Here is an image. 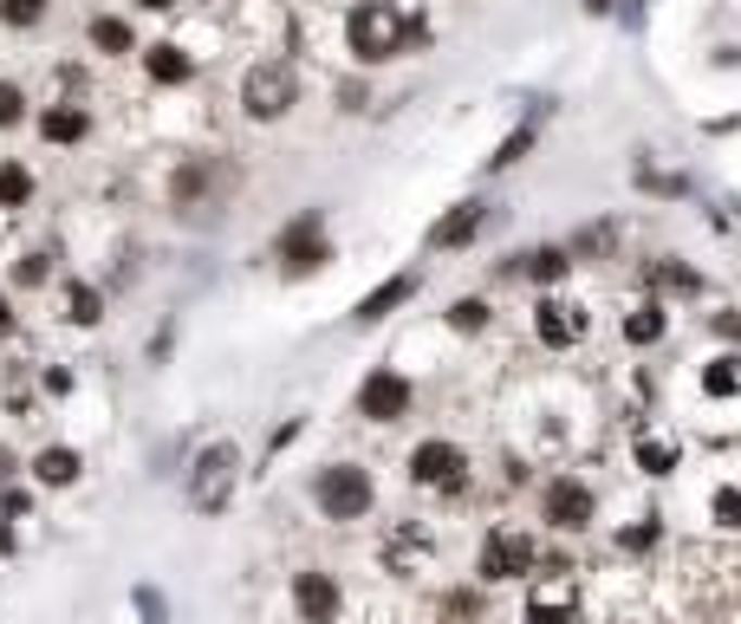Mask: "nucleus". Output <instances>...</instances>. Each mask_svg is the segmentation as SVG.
Segmentation results:
<instances>
[{
  "label": "nucleus",
  "mask_w": 741,
  "mask_h": 624,
  "mask_svg": "<svg viewBox=\"0 0 741 624\" xmlns=\"http://www.w3.org/2000/svg\"><path fill=\"white\" fill-rule=\"evenodd\" d=\"M13 280H20V286H39V280H46V254H26V260L13 267Z\"/></svg>",
  "instance_id": "nucleus-33"
},
{
  "label": "nucleus",
  "mask_w": 741,
  "mask_h": 624,
  "mask_svg": "<svg viewBox=\"0 0 741 624\" xmlns=\"http://www.w3.org/2000/svg\"><path fill=\"white\" fill-rule=\"evenodd\" d=\"M488 221H501V208H488V202H456V208L430 228V247H469Z\"/></svg>",
  "instance_id": "nucleus-10"
},
{
  "label": "nucleus",
  "mask_w": 741,
  "mask_h": 624,
  "mask_svg": "<svg viewBox=\"0 0 741 624\" xmlns=\"http://www.w3.org/2000/svg\"><path fill=\"white\" fill-rule=\"evenodd\" d=\"M91 46H98V52H130V26L98 13V20H91Z\"/></svg>",
  "instance_id": "nucleus-23"
},
{
  "label": "nucleus",
  "mask_w": 741,
  "mask_h": 624,
  "mask_svg": "<svg viewBox=\"0 0 741 624\" xmlns=\"http://www.w3.org/2000/svg\"><path fill=\"white\" fill-rule=\"evenodd\" d=\"M521 267H527V280H540V286H553V280H566V267H573V254H566V247H534V254H521Z\"/></svg>",
  "instance_id": "nucleus-18"
},
{
  "label": "nucleus",
  "mask_w": 741,
  "mask_h": 624,
  "mask_svg": "<svg viewBox=\"0 0 741 624\" xmlns=\"http://www.w3.org/2000/svg\"><path fill=\"white\" fill-rule=\"evenodd\" d=\"M625 339H631V345H657V339H664V306H657V300H644V306L625 319Z\"/></svg>",
  "instance_id": "nucleus-20"
},
{
  "label": "nucleus",
  "mask_w": 741,
  "mask_h": 624,
  "mask_svg": "<svg viewBox=\"0 0 741 624\" xmlns=\"http://www.w3.org/2000/svg\"><path fill=\"white\" fill-rule=\"evenodd\" d=\"M143 65H150L156 85H182V78H189V52H182V46H150Z\"/></svg>",
  "instance_id": "nucleus-19"
},
{
  "label": "nucleus",
  "mask_w": 741,
  "mask_h": 624,
  "mask_svg": "<svg viewBox=\"0 0 741 624\" xmlns=\"http://www.w3.org/2000/svg\"><path fill=\"white\" fill-rule=\"evenodd\" d=\"M46 13V0H0V20H13V26H33Z\"/></svg>",
  "instance_id": "nucleus-30"
},
{
  "label": "nucleus",
  "mask_w": 741,
  "mask_h": 624,
  "mask_svg": "<svg viewBox=\"0 0 741 624\" xmlns=\"http://www.w3.org/2000/svg\"><path fill=\"white\" fill-rule=\"evenodd\" d=\"M404 410H410V378H397V371H371L365 391H358V417H371V423H397Z\"/></svg>",
  "instance_id": "nucleus-8"
},
{
  "label": "nucleus",
  "mask_w": 741,
  "mask_h": 624,
  "mask_svg": "<svg viewBox=\"0 0 741 624\" xmlns=\"http://www.w3.org/2000/svg\"><path fill=\"white\" fill-rule=\"evenodd\" d=\"M39 130H46V143H78V137L91 130V117H85L78 104H59V111L39 117Z\"/></svg>",
  "instance_id": "nucleus-17"
},
{
  "label": "nucleus",
  "mask_w": 741,
  "mask_h": 624,
  "mask_svg": "<svg viewBox=\"0 0 741 624\" xmlns=\"http://www.w3.org/2000/svg\"><path fill=\"white\" fill-rule=\"evenodd\" d=\"M638 462H644L651 475H670V462H677V449H670V443H651V436H644V443H638Z\"/></svg>",
  "instance_id": "nucleus-29"
},
{
  "label": "nucleus",
  "mask_w": 741,
  "mask_h": 624,
  "mask_svg": "<svg viewBox=\"0 0 741 624\" xmlns=\"http://www.w3.org/2000/svg\"><path fill=\"white\" fill-rule=\"evenodd\" d=\"M26 195H33V176L20 163H0V208H20Z\"/></svg>",
  "instance_id": "nucleus-24"
},
{
  "label": "nucleus",
  "mask_w": 741,
  "mask_h": 624,
  "mask_svg": "<svg viewBox=\"0 0 741 624\" xmlns=\"http://www.w3.org/2000/svg\"><path fill=\"white\" fill-rule=\"evenodd\" d=\"M703 391H710V397H736V391H741V358H716V365H703Z\"/></svg>",
  "instance_id": "nucleus-21"
},
{
  "label": "nucleus",
  "mask_w": 741,
  "mask_h": 624,
  "mask_svg": "<svg viewBox=\"0 0 741 624\" xmlns=\"http://www.w3.org/2000/svg\"><path fill=\"white\" fill-rule=\"evenodd\" d=\"M638 182H644V189H657V195H683V176H657V169H644Z\"/></svg>",
  "instance_id": "nucleus-34"
},
{
  "label": "nucleus",
  "mask_w": 741,
  "mask_h": 624,
  "mask_svg": "<svg viewBox=\"0 0 741 624\" xmlns=\"http://www.w3.org/2000/svg\"><path fill=\"white\" fill-rule=\"evenodd\" d=\"M710 332H723V339H741V313H729V306H723V313H710Z\"/></svg>",
  "instance_id": "nucleus-36"
},
{
  "label": "nucleus",
  "mask_w": 741,
  "mask_h": 624,
  "mask_svg": "<svg viewBox=\"0 0 741 624\" xmlns=\"http://www.w3.org/2000/svg\"><path fill=\"white\" fill-rule=\"evenodd\" d=\"M521 573H534V540L527 534H488L482 540V580L495 586V580H521Z\"/></svg>",
  "instance_id": "nucleus-9"
},
{
  "label": "nucleus",
  "mask_w": 741,
  "mask_h": 624,
  "mask_svg": "<svg viewBox=\"0 0 741 624\" xmlns=\"http://www.w3.org/2000/svg\"><path fill=\"white\" fill-rule=\"evenodd\" d=\"M527 624H579V606H573V586H540L534 599H527Z\"/></svg>",
  "instance_id": "nucleus-14"
},
{
  "label": "nucleus",
  "mask_w": 741,
  "mask_h": 624,
  "mask_svg": "<svg viewBox=\"0 0 741 624\" xmlns=\"http://www.w3.org/2000/svg\"><path fill=\"white\" fill-rule=\"evenodd\" d=\"M605 7H612V0H586V13H605Z\"/></svg>",
  "instance_id": "nucleus-39"
},
{
  "label": "nucleus",
  "mask_w": 741,
  "mask_h": 624,
  "mask_svg": "<svg viewBox=\"0 0 741 624\" xmlns=\"http://www.w3.org/2000/svg\"><path fill=\"white\" fill-rule=\"evenodd\" d=\"M449 326H456V332H482V326H488V300H456V306H449Z\"/></svg>",
  "instance_id": "nucleus-26"
},
{
  "label": "nucleus",
  "mask_w": 741,
  "mask_h": 624,
  "mask_svg": "<svg viewBox=\"0 0 741 624\" xmlns=\"http://www.w3.org/2000/svg\"><path fill=\"white\" fill-rule=\"evenodd\" d=\"M534 332H540L547 345H573V339L586 332V319H579V306H566V300H540V313H534Z\"/></svg>",
  "instance_id": "nucleus-12"
},
{
  "label": "nucleus",
  "mask_w": 741,
  "mask_h": 624,
  "mask_svg": "<svg viewBox=\"0 0 741 624\" xmlns=\"http://www.w3.org/2000/svg\"><path fill=\"white\" fill-rule=\"evenodd\" d=\"M410 293H417V273H397V280H384V286H371V293L358 300V313H352V319H365V326H371V319H384L391 306H404Z\"/></svg>",
  "instance_id": "nucleus-13"
},
{
  "label": "nucleus",
  "mask_w": 741,
  "mask_h": 624,
  "mask_svg": "<svg viewBox=\"0 0 741 624\" xmlns=\"http://www.w3.org/2000/svg\"><path fill=\"white\" fill-rule=\"evenodd\" d=\"M0 332H13V313H7V300H0Z\"/></svg>",
  "instance_id": "nucleus-38"
},
{
  "label": "nucleus",
  "mask_w": 741,
  "mask_h": 624,
  "mask_svg": "<svg viewBox=\"0 0 741 624\" xmlns=\"http://www.w3.org/2000/svg\"><path fill=\"white\" fill-rule=\"evenodd\" d=\"M293 98H299V78H293V65H280V59H267V65H254V72L241 78V111H247L254 124L286 117Z\"/></svg>",
  "instance_id": "nucleus-4"
},
{
  "label": "nucleus",
  "mask_w": 741,
  "mask_h": 624,
  "mask_svg": "<svg viewBox=\"0 0 741 624\" xmlns=\"http://www.w3.org/2000/svg\"><path fill=\"white\" fill-rule=\"evenodd\" d=\"M651 286H670V293H697L703 280H697L683 260H651Z\"/></svg>",
  "instance_id": "nucleus-22"
},
{
  "label": "nucleus",
  "mask_w": 741,
  "mask_h": 624,
  "mask_svg": "<svg viewBox=\"0 0 741 624\" xmlns=\"http://www.w3.org/2000/svg\"><path fill=\"white\" fill-rule=\"evenodd\" d=\"M332 260V241H325V221L306 208L299 221H286V234H280V267H286V280H306V273H319Z\"/></svg>",
  "instance_id": "nucleus-5"
},
{
  "label": "nucleus",
  "mask_w": 741,
  "mask_h": 624,
  "mask_svg": "<svg viewBox=\"0 0 741 624\" xmlns=\"http://www.w3.org/2000/svg\"><path fill=\"white\" fill-rule=\"evenodd\" d=\"M612 241H618V228H579L566 254H612Z\"/></svg>",
  "instance_id": "nucleus-27"
},
{
  "label": "nucleus",
  "mask_w": 741,
  "mask_h": 624,
  "mask_svg": "<svg viewBox=\"0 0 741 624\" xmlns=\"http://www.w3.org/2000/svg\"><path fill=\"white\" fill-rule=\"evenodd\" d=\"M527 150H534V130H514V137H508V143H501V150L488 156V176H495V169H514V163H521Z\"/></svg>",
  "instance_id": "nucleus-25"
},
{
  "label": "nucleus",
  "mask_w": 741,
  "mask_h": 624,
  "mask_svg": "<svg viewBox=\"0 0 741 624\" xmlns=\"http://www.w3.org/2000/svg\"><path fill=\"white\" fill-rule=\"evenodd\" d=\"M215 182H228V169H221V163H189V169L176 176V202H182V208H195Z\"/></svg>",
  "instance_id": "nucleus-15"
},
{
  "label": "nucleus",
  "mask_w": 741,
  "mask_h": 624,
  "mask_svg": "<svg viewBox=\"0 0 741 624\" xmlns=\"http://www.w3.org/2000/svg\"><path fill=\"white\" fill-rule=\"evenodd\" d=\"M312 501H319L325 521H365L371 514V475L358 462H332V469H319Z\"/></svg>",
  "instance_id": "nucleus-3"
},
{
  "label": "nucleus",
  "mask_w": 741,
  "mask_h": 624,
  "mask_svg": "<svg viewBox=\"0 0 741 624\" xmlns=\"http://www.w3.org/2000/svg\"><path fill=\"white\" fill-rule=\"evenodd\" d=\"M345 39H352V52L365 59V65H384V59H397L417 33L404 26V13L391 7V0H365V7H352V20H345Z\"/></svg>",
  "instance_id": "nucleus-1"
},
{
  "label": "nucleus",
  "mask_w": 741,
  "mask_h": 624,
  "mask_svg": "<svg viewBox=\"0 0 741 624\" xmlns=\"http://www.w3.org/2000/svg\"><path fill=\"white\" fill-rule=\"evenodd\" d=\"M293 606H299L306 624H332L345 599H338V580L332 573H293Z\"/></svg>",
  "instance_id": "nucleus-11"
},
{
  "label": "nucleus",
  "mask_w": 741,
  "mask_h": 624,
  "mask_svg": "<svg viewBox=\"0 0 741 624\" xmlns=\"http://www.w3.org/2000/svg\"><path fill=\"white\" fill-rule=\"evenodd\" d=\"M7 475H13V456H7V449H0V482H7Z\"/></svg>",
  "instance_id": "nucleus-37"
},
{
  "label": "nucleus",
  "mask_w": 741,
  "mask_h": 624,
  "mask_svg": "<svg viewBox=\"0 0 741 624\" xmlns=\"http://www.w3.org/2000/svg\"><path fill=\"white\" fill-rule=\"evenodd\" d=\"M20 104H26L20 85H0V124H20Z\"/></svg>",
  "instance_id": "nucleus-35"
},
{
  "label": "nucleus",
  "mask_w": 741,
  "mask_h": 624,
  "mask_svg": "<svg viewBox=\"0 0 741 624\" xmlns=\"http://www.w3.org/2000/svg\"><path fill=\"white\" fill-rule=\"evenodd\" d=\"M234 482H241V449L234 443H208L189 469V508L195 514H221L234 501Z\"/></svg>",
  "instance_id": "nucleus-2"
},
{
  "label": "nucleus",
  "mask_w": 741,
  "mask_h": 624,
  "mask_svg": "<svg viewBox=\"0 0 741 624\" xmlns=\"http://www.w3.org/2000/svg\"><path fill=\"white\" fill-rule=\"evenodd\" d=\"M33 475H39L46 488H72V482H78V449H39V456H33Z\"/></svg>",
  "instance_id": "nucleus-16"
},
{
  "label": "nucleus",
  "mask_w": 741,
  "mask_h": 624,
  "mask_svg": "<svg viewBox=\"0 0 741 624\" xmlns=\"http://www.w3.org/2000/svg\"><path fill=\"white\" fill-rule=\"evenodd\" d=\"M137 7H176V0H137Z\"/></svg>",
  "instance_id": "nucleus-40"
},
{
  "label": "nucleus",
  "mask_w": 741,
  "mask_h": 624,
  "mask_svg": "<svg viewBox=\"0 0 741 624\" xmlns=\"http://www.w3.org/2000/svg\"><path fill=\"white\" fill-rule=\"evenodd\" d=\"M618 547H625V553H644V547H657V521H651V527H625V534H618Z\"/></svg>",
  "instance_id": "nucleus-32"
},
{
  "label": "nucleus",
  "mask_w": 741,
  "mask_h": 624,
  "mask_svg": "<svg viewBox=\"0 0 741 624\" xmlns=\"http://www.w3.org/2000/svg\"><path fill=\"white\" fill-rule=\"evenodd\" d=\"M716 521H723V527H741V488H716Z\"/></svg>",
  "instance_id": "nucleus-31"
},
{
  "label": "nucleus",
  "mask_w": 741,
  "mask_h": 624,
  "mask_svg": "<svg viewBox=\"0 0 741 624\" xmlns=\"http://www.w3.org/2000/svg\"><path fill=\"white\" fill-rule=\"evenodd\" d=\"M410 475H417L423 488H462V475H469V456H462L456 443L430 436V443H417V449H410Z\"/></svg>",
  "instance_id": "nucleus-6"
},
{
  "label": "nucleus",
  "mask_w": 741,
  "mask_h": 624,
  "mask_svg": "<svg viewBox=\"0 0 741 624\" xmlns=\"http://www.w3.org/2000/svg\"><path fill=\"white\" fill-rule=\"evenodd\" d=\"M540 514H547L560 534H579V527H592L599 501H592V488H586V482L560 475V482H547V501H540Z\"/></svg>",
  "instance_id": "nucleus-7"
},
{
  "label": "nucleus",
  "mask_w": 741,
  "mask_h": 624,
  "mask_svg": "<svg viewBox=\"0 0 741 624\" xmlns=\"http://www.w3.org/2000/svg\"><path fill=\"white\" fill-rule=\"evenodd\" d=\"M65 306H72V319H78V326H98V319H104V313H98V286H72V293H65Z\"/></svg>",
  "instance_id": "nucleus-28"
}]
</instances>
